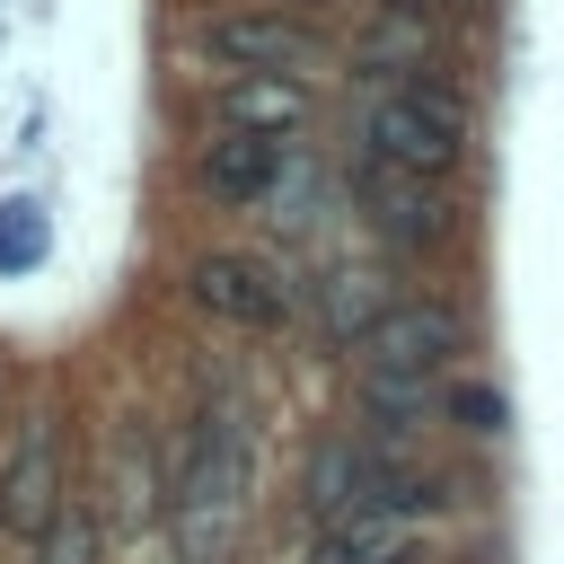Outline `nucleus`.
<instances>
[{"label":"nucleus","mask_w":564,"mask_h":564,"mask_svg":"<svg viewBox=\"0 0 564 564\" xmlns=\"http://www.w3.org/2000/svg\"><path fill=\"white\" fill-rule=\"evenodd\" d=\"M247 485H256V441L238 405H203L176 441L167 467V546L176 564H229L247 529Z\"/></svg>","instance_id":"f257e3e1"},{"label":"nucleus","mask_w":564,"mask_h":564,"mask_svg":"<svg viewBox=\"0 0 564 564\" xmlns=\"http://www.w3.org/2000/svg\"><path fill=\"white\" fill-rule=\"evenodd\" d=\"M361 159L441 185V176L467 159V97H458L449 79H423V70L370 88V106H361Z\"/></svg>","instance_id":"f03ea898"},{"label":"nucleus","mask_w":564,"mask_h":564,"mask_svg":"<svg viewBox=\"0 0 564 564\" xmlns=\"http://www.w3.org/2000/svg\"><path fill=\"white\" fill-rule=\"evenodd\" d=\"M203 53L229 70V79H308L326 62V35L291 9H229L203 26Z\"/></svg>","instance_id":"7ed1b4c3"},{"label":"nucleus","mask_w":564,"mask_h":564,"mask_svg":"<svg viewBox=\"0 0 564 564\" xmlns=\"http://www.w3.org/2000/svg\"><path fill=\"white\" fill-rule=\"evenodd\" d=\"M70 511V476H62V432H53V405H35L18 423V449L0 467V529L44 546V529Z\"/></svg>","instance_id":"20e7f679"},{"label":"nucleus","mask_w":564,"mask_h":564,"mask_svg":"<svg viewBox=\"0 0 564 564\" xmlns=\"http://www.w3.org/2000/svg\"><path fill=\"white\" fill-rule=\"evenodd\" d=\"M458 344H467V326L449 300H397L352 352H361V379H432Z\"/></svg>","instance_id":"39448f33"},{"label":"nucleus","mask_w":564,"mask_h":564,"mask_svg":"<svg viewBox=\"0 0 564 564\" xmlns=\"http://www.w3.org/2000/svg\"><path fill=\"white\" fill-rule=\"evenodd\" d=\"M185 300H194L203 317H220V326H282V308H291L282 273H273L264 256H238V247L194 256V264H185Z\"/></svg>","instance_id":"423d86ee"},{"label":"nucleus","mask_w":564,"mask_h":564,"mask_svg":"<svg viewBox=\"0 0 564 564\" xmlns=\"http://www.w3.org/2000/svg\"><path fill=\"white\" fill-rule=\"evenodd\" d=\"M352 194H361V212L388 247H441L449 238V194L432 176H397V167L352 159Z\"/></svg>","instance_id":"0eeeda50"},{"label":"nucleus","mask_w":564,"mask_h":564,"mask_svg":"<svg viewBox=\"0 0 564 564\" xmlns=\"http://www.w3.org/2000/svg\"><path fill=\"white\" fill-rule=\"evenodd\" d=\"M273 176H282V141H264V132H212V141L194 150V185H203L220 212L264 203Z\"/></svg>","instance_id":"6e6552de"},{"label":"nucleus","mask_w":564,"mask_h":564,"mask_svg":"<svg viewBox=\"0 0 564 564\" xmlns=\"http://www.w3.org/2000/svg\"><path fill=\"white\" fill-rule=\"evenodd\" d=\"M308 115H317L308 79H220V97H212V132H264V141H282Z\"/></svg>","instance_id":"1a4fd4ad"},{"label":"nucleus","mask_w":564,"mask_h":564,"mask_svg":"<svg viewBox=\"0 0 564 564\" xmlns=\"http://www.w3.org/2000/svg\"><path fill=\"white\" fill-rule=\"evenodd\" d=\"M405 546H414V520H397V511H361V520L317 529V564H397Z\"/></svg>","instance_id":"9d476101"},{"label":"nucleus","mask_w":564,"mask_h":564,"mask_svg":"<svg viewBox=\"0 0 564 564\" xmlns=\"http://www.w3.org/2000/svg\"><path fill=\"white\" fill-rule=\"evenodd\" d=\"M388 308H397V300H388V273H352V264H344V273H335V291H326V326H335V335H352V344H361Z\"/></svg>","instance_id":"9b49d317"},{"label":"nucleus","mask_w":564,"mask_h":564,"mask_svg":"<svg viewBox=\"0 0 564 564\" xmlns=\"http://www.w3.org/2000/svg\"><path fill=\"white\" fill-rule=\"evenodd\" d=\"M35 564H97V511L70 494V511L44 529V546H35Z\"/></svg>","instance_id":"f8f14e48"},{"label":"nucleus","mask_w":564,"mask_h":564,"mask_svg":"<svg viewBox=\"0 0 564 564\" xmlns=\"http://www.w3.org/2000/svg\"><path fill=\"white\" fill-rule=\"evenodd\" d=\"M449 423H458V432H502V397H494L485 379H458V388H449Z\"/></svg>","instance_id":"ddd939ff"},{"label":"nucleus","mask_w":564,"mask_h":564,"mask_svg":"<svg viewBox=\"0 0 564 564\" xmlns=\"http://www.w3.org/2000/svg\"><path fill=\"white\" fill-rule=\"evenodd\" d=\"M35 247H44V229H35L26 212H18V220H0V256H9V264H26Z\"/></svg>","instance_id":"4468645a"},{"label":"nucleus","mask_w":564,"mask_h":564,"mask_svg":"<svg viewBox=\"0 0 564 564\" xmlns=\"http://www.w3.org/2000/svg\"><path fill=\"white\" fill-rule=\"evenodd\" d=\"M405 9H423V0H405ZM432 9H476V0H432Z\"/></svg>","instance_id":"2eb2a0df"}]
</instances>
